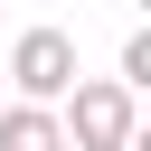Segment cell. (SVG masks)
Instances as JSON below:
<instances>
[{
	"label": "cell",
	"mask_w": 151,
	"mask_h": 151,
	"mask_svg": "<svg viewBox=\"0 0 151 151\" xmlns=\"http://www.w3.org/2000/svg\"><path fill=\"white\" fill-rule=\"evenodd\" d=\"M0 76L19 85V104H57V94L76 85V38H66V28H19V47H9Z\"/></svg>",
	"instance_id": "2"
},
{
	"label": "cell",
	"mask_w": 151,
	"mask_h": 151,
	"mask_svg": "<svg viewBox=\"0 0 151 151\" xmlns=\"http://www.w3.org/2000/svg\"><path fill=\"white\" fill-rule=\"evenodd\" d=\"M57 132H66V151H132L142 104H132L113 76H94V85H66V94H57Z\"/></svg>",
	"instance_id": "1"
},
{
	"label": "cell",
	"mask_w": 151,
	"mask_h": 151,
	"mask_svg": "<svg viewBox=\"0 0 151 151\" xmlns=\"http://www.w3.org/2000/svg\"><path fill=\"white\" fill-rule=\"evenodd\" d=\"M0 151H66L57 104H0Z\"/></svg>",
	"instance_id": "3"
},
{
	"label": "cell",
	"mask_w": 151,
	"mask_h": 151,
	"mask_svg": "<svg viewBox=\"0 0 151 151\" xmlns=\"http://www.w3.org/2000/svg\"><path fill=\"white\" fill-rule=\"evenodd\" d=\"M113 85H123V94H142V85H151V28H132V38H123V76H113Z\"/></svg>",
	"instance_id": "4"
}]
</instances>
